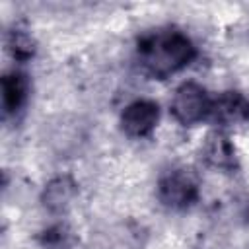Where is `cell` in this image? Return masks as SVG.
Segmentation results:
<instances>
[{"label": "cell", "instance_id": "obj_1", "mask_svg": "<svg viewBox=\"0 0 249 249\" xmlns=\"http://www.w3.org/2000/svg\"><path fill=\"white\" fill-rule=\"evenodd\" d=\"M142 66L156 78H165L195 58V47L181 31H158L148 35L138 45Z\"/></svg>", "mask_w": 249, "mask_h": 249}, {"label": "cell", "instance_id": "obj_2", "mask_svg": "<svg viewBox=\"0 0 249 249\" xmlns=\"http://www.w3.org/2000/svg\"><path fill=\"white\" fill-rule=\"evenodd\" d=\"M210 97L206 89L195 82L181 84L171 99V113L181 124H195L208 117Z\"/></svg>", "mask_w": 249, "mask_h": 249}, {"label": "cell", "instance_id": "obj_3", "mask_svg": "<svg viewBox=\"0 0 249 249\" xmlns=\"http://www.w3.org/2000/svg\"><path fill=\"white\" fill-rule=\"evenodd\" d=\"M160 198L171 208H185L193 204L198 196V185L193 173L185 169H173L165 173L160 181Z\"/></svg>", "mask_w": 249, "mask_h": 249}, {"label": "cell", "instance_id": "obj_4", "mask_svg": "<svg viewBox=\"0 0 249 249\" xmlns=\"http://www.w3.org/2000/svg\"><path fill=\"white\" fill-rule=\"evenodd\" d=\"M160 119L158 103L150 99H138L124 107L121 115V126L128 136H146L150 134Z\"/></svg>", "mask_w": 249, "mask_h": 249}, {"label": "cell", "instance_id": "obj_5", "mask_svg": "<svg viewBox=\"0 0 249 249\" xmlns=\"http://www.w3.org/2000/svg\"><path fill=\"white\" fill-rule=\"evenodd\" d=\"M208 117L218 124H239L249 119V99L239 91H224L210 101Z\"/></svg>", "mask_w": 249, "mask_h": 249}, {"label": "cell", "instance_id": "obj_6", "mask_svg": "<svg viewBox=\"0 0 249 249\" xmlns=\"http://www.w3.org/2000/svg\"><path fill=\"white\" fill-rule=\"evenodd\" d=\"M27 78L21 72H10L2 78V103L8 113H16L27 97Z\"/></svg>", "mask_w": 249, "mask_h": 249}, {"label": "cell", "instance_id": "obj_7", "mask_svg": "<svg viewBox=\"0 0 249 249\" xmlns=\"http://www.w3.org/2000/svg\"><path fill=\"white\" fill-rule=\"evenodd\" d=\"M204 158L212 163V165H216V167H224V169H228V167H231L233 165V146L230 144V140L224 136V134H212L210 138H208V142H206V146H204Z\"/></svg>", "mask_w": 249, "mask_h": 249}, {"label": "cell", "instance_id": "obj_8", "mask_svg": "<svg viewBox=\"0 0 249 249\" xmlns=\"http://www.w3.org/2000/svg\"><path fill=\"white\" fill-rule=\"evenodd\" d=\"M74 195V183L68 177H58L49 183L45 189V204L51 210H60L62 206L68 204V200Z\"/></svg>", "mask_w": 249, "mask_h": 249}, {"label": "cell", "instance_id": "obj_9", "mask_svg": "<svg viewBox=\"0 0 249 249\" xmlns=\"http://www.w3.org/2000/svg\"><path fill=\"white\" fill-rule=\"evenodd\" d=\"M10 45H12L14 56H18V58H29L35 53V43L25 31H16L12 35V43Z\"/></svg>", "mask_w": 249, "mask_h": 249}]
</instances>
